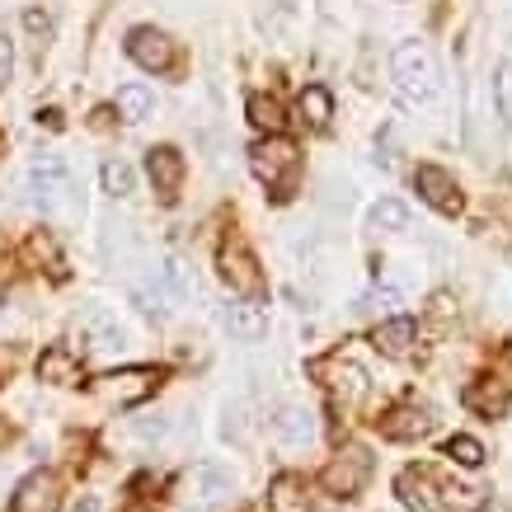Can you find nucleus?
<instances>
[{"label": "nucleus", "instance_id": "nucleus-1", "mask_svg": "<svg viewBox=\"0 0 512 512\" xmlns=\"http://www.w3.org/2000/svg\"><path fill=\"white\" fill-rule=\"evenodd\" d=\"M249 165H254V174L273 188V198H292L296 174H301V151H296L287 137L259 141V146L249 151Z\"/></svg>", "mask_w": 512, "mask_h": 512}, {"label": "nucleus", "instance_id": "nucleus-25", "mask_svg": "<svg viewBox=\"0 0 512 512\" xmlns=\"http://www.w3.org/2000/svg\"><path fill=\"white\" fill-rule=\"evenodd\" d=\"M372 226L376 231H404V226H409V207L395 198H381L372 207Z\"/></svg>", "mask_w": 512, "mask_h": 512}, {"label": "nucleus", "instance_id": "nucleus-10", "mask_svg": "<svg viewBox=\"0 0 512 512\" xmlns=\"http://www.w3.org/2000/svg\"><path fill=\"white\" fill-rule=\"evenodd\" d=\"M400 498L409 512H447V503H442V494H437V484L428 470L409 466L400 470Z\"/></svg>", "mask_w": 512, "mask_h": 512}, {"label": "nucleus", "instance_id": "nucleus-7", "mask_svg": "<svg viewBox=\"0 0 512 512\" xmlns=\"http://www.w3.org/2000/svg\"><path fill=\"white\" fill-rule=\"evenodd\" d=\"M127 57L141 62L146 71H170L174 66V43L160 29H132L127 33Z\"/></svg>", "mask_w": 512, "mask_h": 512}, {"label": "nucleus", "instance_id": "nucleus-13", "mask_svg": "<svg viewBox=\"0 0 512 512\" xmlns=\"http://www.w3.org/2000/svg\"><path fill=\"white\" fill-rule=\"evenodd\" d=\"M268 423H273V433H278L287 447H306V442L315 437V414L311 409H301V404H282Z\"/></svg>", "mask_w": 512, "mask_h": 512}, {"label": "nucleus", "instance_id": "nucleus-34", "mask_svg": "<svg viewBox=\"0 0 512 512\" xmlns=\"http://www.w3.org/2000/svg\"><path fill=\"white\" fill-rule=\"evenodd\" d=\"M5 437H10V428H0V442H5Z\"/></svg>", "mask_w": 512, "mask_h": 512}, {"label": "nucleus", "instance_id": "nucleus-19", "mask_svg": "<svg viewBox=\"0 0 512 512\" xmlns=\"http://www.w3.org/2000/svg\"><path fill=\"white\" fill-rule=\"evenodd\" d=\"M193 494H198V503H221V498L231 494V470L217 466V461L193 466Z\"/></svg>", "mask_w": 512, "mask_h": 512}, {"label": "nucleus", "instance_id": "nucleus-2", "mask_svg": "<svg viewBox=\"0 0 512 512\" xmlns=\"http://www.w3.org/2000/svg\"><path fill=\"white\" fill-rule=\"evenodd\" d=\"M390 71H395V85H400V94L409 99V104H428V99L437 94V62L423 43L395 47Z\"/></svg>", "mask_w": 512, "mask_h": 512}, {"label": "nucleus", "instance_id": "nucleus-12", "mask_svg": "<svg viewBox=\"0 0 512 512\" xmlns=\"http://www.w3.org/2000/svg\"><path fill=\"white\" fill-rule=\"evenodd\" d=\"M146 174H151V184H156L160 198H174V193H179V179H184V156H179L174 146H156V151L146 156Z\"/></svg>", "mask_w": 512, "mask_h": 512}, {"label": "nucleus", "instance_id": "nucleus-24", "mask_svg": "<svg viewBox=\"0 0 512 512\" xmlns=\"http://www.w3.org/2000/svg\"><path fill=\"white\" fill-rule=\"evenodd\" d=\"M249 118L264 127L268 137H278L282 132V104L278 99H268V94H254V99H249Z\"/></svg>", "mask_w": 512, "mask_h": 512}, {"label": "nucleus", "instance_id": "nucleus-9", "mask_svg": "<svg viewBox=\"0 0 512 512\" xmlns=\"http://www.w3.org/2000/svg\"><path fill=\"white\" fill-rule=\"evenodd\" d=\"M414 184H419V193L433 202L437 212H447V217H456V212H461V184H456L447 170H437V165H419Z\"/></svg>", "mask_w": 512, "mask_h": 512}, {"label": "nucleus", "instance_id": "nucleus-16", "mask_svg": "<svg viewBox=\"0 0 512 512\" xmlns=\"http://www.w3.org/2000/svg\"><path fill=\"white\" fill-rule=\"evenodd\" d=\"M226 325H231L235 339H264L268 334V311L259 306V301H235V306H226Z\"/></svg>", "mask_w": 512, "mask_h": 512}, {"label": "nucleus", "instance_id": "nucleus-35", "mask_svg": "<svg viewBox=\"0 0 512 512\" xmlns=\"http://www.w3.org/2000/svg\"><path fill=\"white\" fill-rule=\"evenodd\" d=\"M132 512H141V508H132Z\"/></svg>", "mask_w": 512, "mask_h": 512}, {"label": "nucleus", "instance_id": "nucleus-31", "mask_svg": "<svg viewBox=\"0 0 512 512\" xmlns=\"http://www.w3.org/2000/svg\"><path fill=\"white\" fill-rule=\"evenodd\" d=\"M10 66H15V52H10V43L0 38V85L10 80Z\"/></svg>", "mask_w": 512, "mask_h": 512}, {"label": "nucleus", "instance_id": "nucleus-20", "mask_svg": "<svg viewBox=\"0 0 512 512\" xmlns=\"http://www.w3.org/2000/svg\"><path fill=\"white\" fill-rule=\"evenodd\" d=\"M315 372H320V376H334V381H329V386L339 390L343 400H357V395H362V390H367V372H362V367H357V362H343V357H334V362H320V367H315Z\"/></svg>", "mask_w": 512, "mask_h": 512}, {"label": "nucleus", "instance_id": "nucleus-15", "mask_svg": "<svg viewBox=\"0 0 512 512\" xmlns=\"http://www.w3.org/2000/svg\"><path fill=\"white\" fill-rule=\"evenodd\" d=\"M38 376L52 381V386H76L80 381V357L66 348V343H52L43 357H38Z\"/></svg>", "mask_w": 512, "mask_h": 512}, {"label": "nucleus", "instance_id": "nucleus-8", "mask_svg": "<svg viewBox=\"0 0 512 512\" xmlns=\"http://www.w3.org/2000/svg\"><path fill=\"white\" fill-rule=\"evenodd\" d=\"M57 503H62V480L52 470H33L15 494V512H57Z\"/></svg>", "mask_w": 512, "mask_h": 512}, {"label": "nucleus", "instance_id": "nucleus-33", "mask_svg": "<svg viewBox=\"0 0 512 512\" xmlns=\"http://www.w3.org/2000/svg\"><path fill=\"white\" fill-rule=\"evenodd\" d=\"M76 512H99V498H80Z\"/></svg>", "mask_w": 512, "mask_h": 512}, {"label": "nucleus", "instance_id": "nucleus-26", "mask_svg": "<svg viewBox=\"0 0 512 512\" xmlns=\"http://www.w3.org/2000/svg\"><path fill=\"white\" fill-rule=\"evenodd\" d=\"M447 456H451V461H461L466 470H480L484 466V447L475 442V437H451V442H447Z\"/></svg>", "mask_w": 512, "mask_h": 512}, {"label": "nucleus", "instance_id": "nucleus-18", "mask_svg": "<svg viewBox=\"0 0 512 512\" xmlns=\"http://www.w3.org/2000/svg\"><path fill=\"white\" fill-rule=\"evenodd\" d=\"M132 301H137L146 315H165V311H170L174 292H170V282H165V273H146V278L132 282Z\"/></svg>", "mask_w": 512, "mask_h": 512}, {"label": "nucleus", "instance_id": "nucleus-28", "mask_svg": "<svg viewBox=\"0 0 512 512\" xmlns=\"http://www.w3.org/2000/svg\"><path fill=\"white\" fill-rule=\"evenodd\" d=\"M442 503H447V512H480L484 498L475 494V489H466V484H447V489H442Z\"/></svg>", "mask_w": 512, "mask_h": 512}, {"label": "nucleus", "instance_id": "nucleus-30", "mask_svg": "<svg viewBox=\"0 0 512 512\" xmlns=\"http://www.w3.org/2000/svg\"><path fill=\"white\" fill-rule=\"evenodd\" d=\"M170 433V419L165 414H156V419H137V437H146V442H156V437Z\"/></svg>", "mask_w": 512, "mask_h": 512}, {"label": "nucleus", "instance_id": "nucleus-22", "mask_svg": "<svg viewBox=\"0 0 512 512\" xmlns=\"http://www.w3.org/2000/svg\"><path fill=\"white\" fill-rule=\"evenodd\" d=\"M85 334H90V348H104V353L123 348V325H118V320H109L104 311L85 315Z\"/></svg>", "mask_w": 512, "mask_h": 512}, {"label": "nucleus", "instance_id": "nucleus-29", "mask_svg": "<svg viewBox=\"0 0 512 512\" xmlns=\"http://www.w3.org/2000/svg\"><path fill=\"white\" fill-rule=\"evenodd\" d=\"M494 104H498V113L512 123V62H503L498 66V80H494Z\"/></svg>", "mask_w": 512, "mask_h": 512}, {"label": "nucleus", "instance_id": "nucleus-11", "mask_svg": "<svg viewBox=\"0 0 512 512\" xmlns=\"http://www.w3.org/2000/svg\"><path fill=\"white\" fill-rule=\"evenodd\" d=\"M433 409L428 404H400L386 423H381V433L395 437V442H414V437H428L433 433Z\"/></svg>", "mask_w": 512, "mask_h": 512}, {"label": "nucleus", "instance_id": "nucleus-27", "mask_svg": "<svg viewBox=\"0 0 512 512\" xmlns=\"http://www.w3.org/2000/svg\"><path fill=\"white\" fill-rule=\"evenodd\" d=\"M104 188H109V193H132V188H137V170H132L127 160H109V165H104Z\"/></svg>", "mask_w": 512, "mask_h": 512}, {"label": "nucleus", "instance_id": "nucleus-4", "mask_svg": "<svg viewBox=\"0 0 512 512\" xmlns=\"http://www.w3.org/2000/svg\"><path fill=\"white\" fill-rule=\"evenodd\" d=\"M367 475H372V456L362 447H343L334 461L325 466V484H329V494H339V498H353L362 484H367Z\"/></svg>", "mask_w": 512, "mask_h": 512}, {"label": "nucleus", "instance_id": "nucleus-3", "mask_svg": "<svg viewBox=\"0 0 512 512\" xmlns=\"http://www.w3.org/2000/svg\"><path fill=\"white\" fill-rule=\"evenodd\" d=\"M29 188L43 212H57L66 202V193H71V170H66L57 156H38L29 165Z\"/></svg>", "mask_w": 512, "mask_h": 512}, {"label": "nucleus", "instance_id": "nucleus-5", "mask_svg": "<svg viewBox=\"0 0 512 512\" xmlns=\"http://www.w3.org/2000/svg\"><path fill=\"white\" fill-rule=\"evenodd\" d=\"M221 278L231 282V292H240L245 301H254V296L264 292V273H259L254 254L240 240H231V245L221 249Z\"/></svg>", "mask_w": 512, "mask_h": 512}, {"label": "nucleus", "instance_id": "nucleus-14", "mask_svg": "<svg viewBox=\"0 0 512 512\" xmlns=\"http://www.w3.org/2000/svg\"><path fill=\"white\" fill-rule=\"evenodd\" d=\"M268 512H311V489L301 475H278L268 484Z\"/></svg>", "mask_w": 512, "mask_h": 512}, {"label": "nucleus", "instance_id": "nucleus-23", "mask_svg": "<svg viewBox=\"0 0 512 512\" xmlns=\"http://www.w3.org/2000/svg\"><path fill=\"white\" fill-rule=\"evenodd\" d=\"M151 104H156V99H151V90H146L141 80H132V85L118 90V113H123L127 123H141V118L151 113Z\"/></svg>", "mask_w": 512, "mask_h": 512}, {"label": "nucleus", "instance_id": "nucleus-21", "mask_svg": "<svg viewBox=\"0 0 512 512\" xmlns=\"http://www.w3.org/2000/svg\"><path fill=\"white\" fill-rule=\"evenodd\" d=\"M296 109H301V123L329 127V118H334V99H329L325 85H306L301 99H296Z\"/></svg>", "mask_w": 512, "mask_h": 512}, {"label": "nucleus", "instance_id": "nucleus-32", "mask_svg": "<svg viewBox=\"0 0 512 512\" xmlns=\"http://www.w3.org/2000/svg\"><path fill=\"white\" fill-rule=\"evenodd\" d=\"M372 301H376V306H386V311H390V306H400V292H395V287H376V296H372Z\"/></svg>", "mask_w": 512, "mask_h": 512}, {"label": "nucleus", "instance_id": "nucleus-17", "mask_svg": "<svg viewBox=\"0 0 512 512\" xmlns=\"http://www.w3.org/2000/svg\"><path fill=\"white\" fill-rule=\"evenodd\" d=\"M414 334H419V329H414L409 315H390L386 325H376L372 339H376V348H381L386 357H404L409 348H414Z\"/></svg>", "mask_w": 512, "mask_h": 512}, {"label": "nucleus", "instance_id": "nucleus-6", "mask_svg": "<svg viewBox=\"0 0 512 512\" xmlns=\"http://www.w3.org/2000/svg\"><path fill=\"white\" fill-rule=\"evenodd\" d=\"M484 386H470L466 390V404L470 409H480L484 419H498L503 409H508V400H512V348H508V362L498 367V372H489V376H480Z\"/></svg>", "mask_w": 512, "mask_h": 512}]
</instances>
